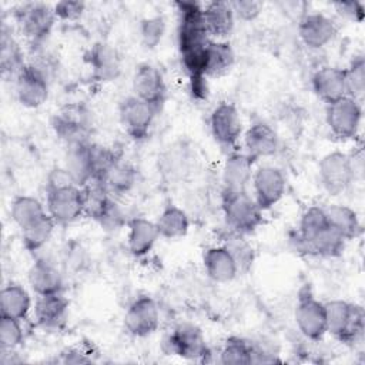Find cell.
<instances>
[{"instance_id": "4dcf8cb0", "label": "cell", "mask_w": 365, "mask_h": 365, "mask_svg": "<svg viewBox=\"0 0 365 365\" xmlns=\"http://www.w3.org/2000/svg\"><path fill=\"white\" fill-rule=\"evenodd\" d=\"M235 63V53L230 43L211 40L205 50V77H221L227 74Z\"/></svg>"}, {"instance_id": "30bf717a", "label": "cell", "mask_w": 365, "mask_h": 365, "mask_svg": "<svg viewBox=\"0 0 365 365\" xmlns=\"http://www.w3.org/2000/svg\"><path fill=\"white\" fill-rule=\"evenodd\" d=\"M51 127L57 137L66 143V145L87 141L90 140L91 115L81 104H70L54 113Z\"/></svg>"}, {"instance_id": "484cf974", "label": "cell", "mask_w": 365, "mask_h": 365, "mask_svg": "<svg viewBox=\"0 0 365 365\" xmlns=\"http://www.w3.org/2000/svg\"><path fill=\"white\" fill-rule=\"evenodd\" d=\"M202 264L207 275L215 282H230L238 274V267L224 245H214L204 251Z\"/></svg>"}, {"instance_id": "60d3db41", "label": "cell", "mask_w": 365, "mask_h": 365, "mask_svg": "<svg viewBox=\"0 0 365 365\" xmlns=\"http://www.w3.org/2000/svg\"><path fill=\"white\" fill-rule=\"evenodd\" d=\"M165 33V19L160 14L143 19L140 23V37L141 43L147 48H154L163 40Z\"/></svg>"}, {"instance_id": "9a60e30c", "label": "cell", "mask_w": 365, "mask_h": 365, "mask_svg": "<svg viewBox=\"0 0 365 365\" xmlns=\"http://www.w3.org/2000/svg\"><path fill=\"white\" fill-rule=\"evenodd\" d=\"M160 325V311L157 302L147 295L134 299L124 315L125 331L135 338L153 335Z\"/></svg>"}, {"instance_id": "7402d4cb", "label": "cell", "mask_w": 365, "mask_h": 365, "mask_svg": "<svg viewBox=\"0 0 365 365\" xmlns=\"http://www.w3.org/2000/svg\"><path fill=\"white\" fill-rule=\"evenodd\" d=\"M202 17L211 40H224L231 34L235 16L230 1H210L202 6Z\"/></svg>"}, {"instance_id": "ffe728a7", "label": "cell", "mask_w": 365, "mask_h": 365, "mask_svg": "<svg viewBox=\"0 0 365 365\" xmlns=\"http://www.w3.org/2000/svg\"><path fill=\"white\" fill-rule=\"evenodd\" d=\"M311 83L317 97L327 104L346 96L345 68L322 66L314 73Z\"/></svg>"}, {"instance_id": "ac0fdd59", "label": "cell", "mask_w": 365, "mask_h": 365, "mask_svg": "<svg viewBox=\"0 0 365 365\" xmlns=\"http://www.w3.org/2000/svg\"><path fill=\"white\" fill-rule=\"evenodd\" d=\"M255 160L247 153L231 151L221 170L222 192L247 191L248 184L252 180Z\"/></svg>"}, {"instance_id": "44dd1931", "label": "cell", "mask_w": 365, "mask_h": 365, "mask_svg": "<svg viewBox=\"0 0 365 365\" xmlns=\"http://www.w3.org/2000/svg\"><path fill=\"white\" fill-rule=\"evenodd\" d=\"M68 312V299L63 292L37 295L34 304V319L38 327L43 329H56L58 328L67 317Z\"/></svg>"}, {"instance_id": "ee69618b", "label": "cell", "mask_w": 365, "mask_h": 365, "mask_svg": "<svg viewBox=\"0 0 365 365\" xmlns=\"http://www.w3.org/2000/svg\"><path fill=\"white\" fill-rule=\"evenodd\" d=\"M335 11L351 21H362L364 16H365V9L364 4L361 1H338L334 4Z\"/></svg>"}, {"instance_id": "83f0119b", "label": "cell", "mask_w": 365, "mask_h": 365, "mask_svg": "<svg viewBox=\"0 0 365 365\" xmlns=\"http://www.w3.org/2000/svg\"><path fill=\"white\" fill-rule=\"evenodd\" d=\"M31 309V297L29 291L19 284H9L0 292L1 317L24 321Z\"/></svg>"}, {"instance_id": "ba28073f", "label": "cell", "mask_w": 365, "mask_h": 365, "mask_svg": "<svg viewBox=\"0 0 365 365\" xmlns=\"http://www.w3.org/2000/svg\"><path fill=\"white\" fill-rule=\"evenodd\" d=\"M158 113L155 107L134 94L125 97L118 106L121 127L135 141H143L148 137Z\"/></svg>"}, {"instance_id": "d590c367", "label": "cell", "mask_w": 365, "mask_h": 365, "mask_svg": "<svg viewBox=\"0 0 365 365\" xmlns=\"http://www.w3.org/2000/svg\"><path fill=\"white\" fill-rule=\"evenodd\" d=\"M325 227H328V220H327L324 207H319V205L308 207L299 220L298 232L295 237L297 250L301 251L302 245L307 244L309 240H312Z\"/></svg>"}, {"instance_id": "f546056e", "label": "cell", "mask_w": 365, "mask_h": 365, "mask_svg": "<svg viewBox=\"0 0 365 365\" xmlns=\"http://www.w3.org/2000/svg\"><path fill=\"white\" fill-rule=\"evenodd\" d=\"M161 238L175 240L187 235L190 230V218L187 212L175 205L167 204L154 221Z\"/></svg>"}, {"instance_id": "f35d334b", "label": "cell", "mask_w": 365, "mask_h": 365, "mask_svg": "<svg viewBox=\"0 0 365 365\" xmlns=\"http://www.w3.org/2000/svg\"><path fill=\"white\" fill-rule=\"evenodd\" d=\"M346 96L361 101L365 91V60L362 56L355 57L345 68Z\"/></svg>"}, {"instance_id": "7a4b0ae2", "label": "cell", "mask_w": 365, "mask_h": 365, "mask_svg": "<svg viewBox=\"0 0 365 365\" xmlns=\"http://www.w3.org/2000/svg\"><path fill=\"white\" fill-rule=\"evenodd\" d=\"M177 43L180 56L202 51L211 41L202 17V6L197 1H177Z\"/></svg>"}, {"instance_id": "4fadbf2b", "label": "cell", "mask_w": 365, "mask_h": 365, "mask_svg": "<svg viewBox=\"0 0 365 365\" xmlns=\"http://www.w3.org/2000/svg\"><path fill=\"white\" fill-rule=\"evenodd\" d=\"M14 88L21 106L37 108L48 98L50 80L38 68L26 63L14 77Z\"/></svg>"}, {"instance_id": "836d02e7", "label": "cell", "mask_w": 365, "mask_h": 365, "mask_svg": "<svg viewBox=\"0 0 365 365\" xmlns=\"http://www.w3.org/2000/svg\"><path fill=\"white\" fill-rule=\"evenodd\" d=\"M56 227H57V224L47 212L43 217H40L38 220H36L34 222H31L30 225H27L26 228L20 230L24 248L30 252H36V251L41 250L51 238Z\"/></svg>"}, {"instance_id": "8992f818", "label": "cell", "mask_w": 365, "mask_h": 365, "mask_svg": "<svg viewBox=\"0 0 365 365\" xmlns=\"http://www.w3.org/2000/svg\"><path fill=\"white\" fill-rule=\"evenodd\" d=\"M46 192V210L57 225L73 224L86 215L83 187L71 184Z\"/></svg>"}, {"instance_id": "1f68e13d", "label": "cell", "mask_w": 365, "mask_h": 365, "mask_svg": "<svg viewBox=\"0 0 365 365\" xmlns=\"http://www.w3.org/2000/svg\"><path fill=\"white\" fill-rule=\"evenodd\" d=\"M346 241L328 224L322 231H319L312 240L302 245L301 252L308 255L334 258L339 257L345 250Z\"/></svg>"}, {"instance_id": "b9f144b4", "label": "cell", "mask_w": 365, "mask_h": 365, "mask_svg": "<svg viewBox=\"0 0 365 365\" xmlns=\"http://www.w3.org/2000/svg\"><path fill=\"white\" fill-rule=\"evenodd\" d=\"M230 4L235 19H240L242 21L255 20L264 9V3L255 1V0H237V1H230Z\"/></svg>"}, {"instance_id": "9c48e42d", "label": "cell", "mask_w": 365, "mask_h": 365, "mask_svg": "<svg viewBox=\"0 0 365 365\" xmlns=\"http://www.w3.org/2000/svg\"><path fill=\"white\" fill-rule=\"evenodd\" d=\"M294 318L299 332L309 341H319L327 334L324 302L318 301L308 288L298 294Z\"/></svg>"}, {"instance_id": "f1b7e54d", "label": "cell", "mask_w": 365, "mask_h": 365, "mask_svg": "<svg viewBox=\"0 0 365 365\" xmlns=\"http://www.w3.org/2000/svg\"><path fill=\"white\" fill-rule=\"evenodd\" d=\"M328 224L348 242L361 234V221L358 214L348 205L331 204L324 207Z\"/></svg>"}, {"instance_id": "74e56055", "label": "cell", "mask_w": 365, "mask_h": 365, "mask_svg": "<svg viewBox=\"0 0 365 365\" xmlns=\"http://www.w3.org/2000/svg\"><path fill=\"white\" fill-rule=\"evenodd\" d=\"M222 245L232 255V258L238 267V272H245L251 268L254 258H255V252H254L252 245L244 238V235L235 234L231 231V235L225 240V242Z\"/></svg>"}, {"instance_id": "d4e9b609", "label": "cell", "mask_w": 365, "mask_h": 365, "mask_svg": "<svg viewBox=\"0 0 365 365\" xmlns=\"http://www.w3.org/2000/svg\"><path fill=\"white\" fill-rule=\"evenodd\" d=\"M127 228H128L127 245H128V251L134 257L147 255L155 245L157 240L160 238L155 222L144 217L130 218L127 221Z\"/></svg>"}, {"instance_id": "e0dca14e", "label": "cell", "mask_w": 365, "mask_h": 365, "mask_svg": "<svg viewBox=\"0 0 365 365\" xmlns=\"http://www.w3.org/2000/svg\"><path fill=\"white\" fill-rule=\"evenodd\" d=\"M338 33V26L324 13H305L298 21V34L308 48H322L331 43Z\"/></svg>"}, {"instance_id": "d6986e66", "label": "cell", "mask_w": 365, "mask_h": 365, "mask_svg": "<svg viewBox=\"0 0 365 365\" xmlns=\"http://www.w3.org/2000/svg\"><path fill=\"white\" fill-rule=\"evenodd\" d=\"M244 148L250 157L255 161L274 155L279 148V138L277 131L264 121L252 123L242 137Z\"/></svg>"}, {"instance_id": "8d00e7d4", "label": "cell", "mask_w": 365, "mask_h": 365, "mask_svg": "<svg viewBox=\"0 0 365 365\" xmlns=\"http://www.w3.org/2000/svg\"><path fill=\"white\" fill-rule=\"evenodd\" d=\"M252 358H254V345L240 336L227 338L220 354V361L221 364H225V365L252 364Z\"/></svg>"}, {"instance_id": "3957f363", "label": "cell", "mask_w": 365, "mask_h": 365, "mask_svg": "<svg viewBox=\"0 0 365 365\" xmlns=\"http://www.w3.org/2000/svg\"><path fill=\"white\" fill-rule=\"evenodd\" d=\"M222 212L228 228L241 235L254 232L264 221V211L248 191L222 192Z\"/></svg>"}, {"instance_id": "5b68a950", "label": "cell", "mask_w": 365, "mask_h": 365, "mask_svg": "<svg viewBox=\"0 0 365 365\" xmlns=\"http://www.w3.org/2000/svg\"><path fill=\"white\" fill-rule=\"evenodd\" d=\"M318 177L329 195L344 194L355 180L354 157L339 150L325 154L318 164Z\"/></svg>"}, {"instance_id": "e575fe53", "label": "cell", "mask_w": 365, "mask_h": 365, "mask_svg": "<svg viewBox=\"0 0 365 365\" xmlns=\"http://www.w3.org/2000/svg\"><path fill=\"white\" fill-rule=\"evenodd\" d=\"M11 220L14 224L23 230L44 214H47V210L44 208L43 202L31 195H19L11 201L10 208Z\"/></svg>"}, {"instance_id": "bcb514c9", "label": "cell", "mask_w": 365, "mask_h": 365, "mask_svg": "<svg viewBox=\"0 0 365 365\" xmlns=\"http://www.w3.org/2000/svg\"><path fill=\"white\" fill-rule=\"evenodd\" d=\"M188 84H190V93L192 98L195 100H204L208 96V81L205 76H198V77H188Z\"/></svg>"}, {"instance_id": "4316f807", "label": "cell", "mask_w": 365, "mask_h": 365, "mask_svg": "<svg viewBox=\"0 0 365 365\" xmlns=\"http://www.w3.org/2000/svg\"><path fill=\"white\" fill-rule=\"evenodd\" d=\"M97 181H101L110 194L121 195L134 187L137 181V171L128 161L117 154Z\"/></svg>"}, {"instance_id": "ab89813d", "label": "cell", "mask_w": 365, "mask_h": 365, "mask_svg": "<svg viewBox=\"0 0 365 365\" xmlns=\"http://www.w3.org/2000/svg\"><path fill=\"white\" fill-rule=\"evenodd\" d=\"M24 338L21 321L0 317V348L1 351H13L17 348Z\"/></svg>"}, {"instance_id": "d6a6232c", "label": "cell", "mask_w": 365, "mask_h": 365, "mask_svg": "<svg viewBox=\"0 0 365 365\" xmlns=\"http://www.w3.org/2000/svg\"><path fill=\"white\" fill-rule=\"evenodd\" d=\"M24 64V54L20 44L13 37L11 30L3 26L0 40V67L3 74H10L16 77V74L23 68Z\"/></svg>"}, {"instance_id": "f6af8a7d", "label": "cell", "mask_w": 365, "mask_h": 365, "mask_svg": "<svg viewBox=\"0 0 365 365\" xmlns=\"http://www.w3.org/2000/svg\"><path fill=\"white\" fill-rule=\"evenodd\" d=\"M76 184L73 177L70 175V173L64 168V167H57L54 170H51L47 175V184H46V191L50 190H56V188H61L66 185H71ZM77 185V184H76Z\"/></svg>"}, {"instance_id": "2e32d148", "label": "cell", "mask_w": 365, "mask_h": 365, "mask_svg": "<svg viewBox=\"0 0 365 365\" xmlns=\"http://www.w3.org/2000/svg\"><path fill=\"white\" fill-rule=\"evenodd\" d=\"M134 96L161 111L167 98V84L158 67L150 63H141L135 67L133 76Z\"/></svg>"}, {"instance_id": "5bb4252c", "label": "cell", "mask_w": 365, "mask_h": 365, "mask_svg": "<svg viewBox=\"0 0 365 365\" xmlns=\"http://www.w3.org/2000/svg\"><path fill=\"white\" fill-rule=\"evenodd\" d=\"M254 198L262 211L272 208L281 201L287 190V180L282 171L274 165H261L252 174Z\"/></svg>"}, {"instance_id": "7c38bea8", "label": "cell", "mask_w": 365, "mask_h": 365, "mask_svg": "<svg viewBox=\"0 0 365 365\" xmlns=\"http://www.w3.org/2000/svg\"><path fill=\"white\" fill-rule=\"evenodd\" d=\"M210 130L218 145L234 150L242 135V118L237 106L220 103L210 115Z\"/></svg>"}, {"instance_id": "8fae6325", "label": "cell", "mask_w": 365, "mask_h": 365, "mask_svg": "<svg viewBox=\"0 0 365 365\" xmlns=\"http://www.w3.org/2000/svg\"><path fill=\"white\" fill-rule=\"evenodd\" d=\"M163 349L168 355L185 359H201L210 354L202 331L192 324L175 327L163 342Z\"/></svg>"}, {"instance_id": "6da1fadb", "label": "cell", "mask_w": 365, "mask_h": 365, "mask_svg": "<svg viewBox=\"0 0 365 365\" xmlns=\"http://www.w3.org/2000/svg\"><path fill=\"white\" fill-rule=\"evenodd\" d=\"M327 332L344 344H355L365 329V314L361 305L344 299L324 302Z\"/></svg>"}, {"instance_id": "277c9868", "label": "cell", "mask_w": 365, "mask_h": 365, "mask_svg": "<svg viewBox=\"0 0 365 365\" xmlns=\"http://www.w3.org/2000/svg\"><path fill=\"white\" fill-rule=\"evenodd\" d=\"M14 19L21 34L31 46H41L56 24L54 7L46 3H26L14 10Z\"/></svg>"}, {"instance_id": "52a82bcc", "label": "cell", "mask_w": 365, "mask_h": 365, "mask_svg": "<svg viewBox=\"0 0 365 365\" xmlns=\"http://www.w3.org/2000/svg\"><path fill=\"white\" fill-rule=\"evenodd\" d=\"M327 124L331 133L339 140H351L356 137L361 120L362 107L361 101L344 96L329 104H327Z\"/></svg>"}, {"instance_id": "7bdbcfd3", "label": "cell", "mask_w": 365, "mask_h": 365, "mask_svg": "<svg viewBox=\"0 0 365 365\" xmlns=\"http://www.w3.org/2000/svg\"><path fill=\"white\" fill-rule=\"evenodd\" d=\"M84 10H86V3H83V1L64 0V1H58L54 6L56 17L60 20H66V21L78 20L83 16Z\"/></svg>"}, {"instance_id": "cb8c5ba5", "label": "cell", "mask_w": 365, "mask_h": 365, "mask_svg": "<svg viewBox=\"0 0 365 365\" xmlns=\"http://www.w3.org/2000/svg\"><path fill=\"white\" fill-rule=\"evenodd\" d=\"M29 284L36 295L63 292V274L57 265L46 258H38L29 269Z\"/></svg>"}, {"instance_id": "603a6c76", "label": "cell", "mask_w": 365, "mask_h": 365, "mask_svg": "<svg viewBox=\"0 0 365 365\" xmlns=\"http://www.w3.org/2000/svg\"><path fill=\"white\" fill-rule=\"evenodd\" d=\"M93 76L98 81H111L120 76L121 60L117 50L107 43H96L87 56Z\"/></svg>"}]
</instances>
